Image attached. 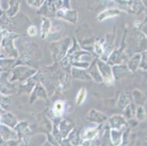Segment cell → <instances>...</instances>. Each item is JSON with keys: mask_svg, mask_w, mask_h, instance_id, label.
Segmentation results:
<instances>
[{"mask_svg": "<svg viewBox=\"0 0 147 146\" xmlns=\"http://www.w3.org/2000/svg\"><path fill=\"white\" fill-rule=\"evenodd\" d=\"M119 14V11L118 10H116V9H108V10L102 12V13H100V15L98 16V19L103 20L104 18L113 17V16H116Z\"/></svg>", "mask_w": 147, "mask_h": 146, "instance_id": "1", "label": "cell"}, {"mask_svg": "<svg viewBox=\"0 0 147 146\" xmlns=\"http://www.w3.org/2000/svg\"><path fill=\"white\" fill-rule=\"evenodd\" d=\"M63 111V104L61 102H57L54 106V112L56 115H61Z\"/></svg>", "mask_w": 147, "mask_h": 146, "instance_id": "2", "label": "cell"}, {"mask_svg": "<svg viewBox=\"0 0 147 146\" xmlns=\"http://www.w3.org/2000/svg\"><path fill=\"white\" fill-rule=\"evenodd\" d=\"M85 96H86V92H85V89L82 88L81 91H80L79 94L78 95V97H77V104H81L82 103V102L84 101V99H85Z\"/></svg>", "mask_w": 147, "mask_h": 146, "instance_id": "3", "label": "cell"}, {"mask_svg": "<svg viewBox=\"0 0 147 146\" xmlns=\"http://www.w3.org/2000/svg\"><path fill=\"white\" fill-rule=\"evenodd\" d=\"M28 32H29V34H30V35H35V34H37V29H36L34 26H32V27L29 28Z\"/></svg>", "mask_w": 147, "mask_h": 146, "instance_id": "4", "label": "cell"}, {"mask_svg": "<svg viewBox=\"0 0 147 146\" xmlns=\"http://www.w3.org/2000/svg\"><path fill=\"white\" fill-rule=\"evenodd\" d=\"M41 1H42V0H35V2H41Z\"/></svg>", "mask_w": 147, "mask_h": 146, "instance_id": "5", "label": "cell"}]
</instances>
